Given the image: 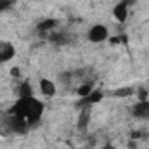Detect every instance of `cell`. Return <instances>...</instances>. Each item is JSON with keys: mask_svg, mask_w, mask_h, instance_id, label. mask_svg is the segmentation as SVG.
<instances>
[{"mask_svg": "<svg viewBox=\"0 0 149 149\" xmlns=\"http://www.w3.org/2000/svg\"><path fill=\"white\" fill-rule=\"evenodd\" d=\"M10 76H12V78H19V76H21V70H19L17 66H14V68L10 70Z\"/></svg>", "mask_w": 149, "mask_h": 149, "instance_id": "cell-15", "label": "cell"}, {"mask_svg": "<svg viewBox=\"0 0 149 149\" xmlns=\"http://www.w3.org/2000/svg\"><path fill=\"white\" fill-rule=\"evenodd\" d=\"M101 99H102V92L94 88V90H92V92H90L87 97H83V99L78 102V106H90V104H95V102H99Z\"/></svg>", "mask_w": 149, "mask_h": 149, "instance_id": "cell-7", "label": "cell"}, {"mask_svg": "<svg viewBox=\"0 0 149 149\" xmlns=\"http://www.w3.org/2000/svg\"><path fill=\"white\" fill-rule=\"evenodd\" d=\"M56 26H57V21L50 17V19H43V21H40V23L37 24V30L40 31V33H49V31L54 30Z\"/></svg>", "mask_w": 149, "mask_h": 149, "instance_id": "cell-8", "label": "cell"}, {"mask_svg": "<svg viewBox=\"0 0 149 149\" xmlns=\"http://www.w3.org/2000/svg\"><path fill=\"white\" fill-rule=\"evenodd\" d=\"M121 2H123L127 7H130V5H135V3H137V0H121Z\"/></svg>", "mask_w": 149, "mask_h": 149, "instance_id": "cell-16", "label": "cell"}, {"mask_svg": "<svg viewBox=\"0 0 149 149\" xmlns=\"http://www.w3.org/2000/svg\"><path fill=\"white\" fill-rule=\"evenodd\" d=\"M33 95V88L28 81H23L19 85V97H31Z\"/></svg>", "mask_w": 149, "mask_h": 149, "instance_id": "cell-10", "label": "cell"}, {"mask_svg": "<svg viewBox=\"0 0 149 149\" xmlns=\"http://www.w3.org/2000/svg\"><path fill=\"white\" fill-rule=\"evenodd\" d=\"M134 94V88L132 87H120L116 90H113V95L114 97H130Z\"/></svg>", "mask_w": 149, "mask_h": 149, "instance_id": "cell-12", "label": "cell"}, {"mask_svg": "<svg viewBox=\"0 0 149 149\" xmlns=\"http://www.w3.org/2000/svg\"><path fill=\"white\" fill-rule=\"evenodd\" d=\"M92 90H94V83H83V85H80V87L76 88V94L83 99V97H87Z\"/></svg>", "mask_w": 149, "mask_h": 149, "instance_id": "cell-11", "label": "cell"}, {"mask_svg": "<svg viewBox=\"0 0 149 149\" xmlns=\"http://www.w3.org/2000/svg\"><path fill=\"white\" fill-rule=\"evenodd\" d=\"M12 3H14V0H0V10H7V9H10Z\"/></svg>", "mask_w": 149, "mask_h": 149, "instance_id": "cell-13", "label": "cell"}, {"mask_svg": "<svg viewBox=\"0 0 149 149\" xmlns=\"http://www.w3.org/2000/svg\"><path fill=\"white\" fill-rule=\"evenodd\" d=\"M40 92L45 95V97H54L57 88H56V83L49 78H42L40 80Z\"/></svg>", "mask_w": 149, "mask_h": 149, "instance_id": "cell-5", "label": "cell"}, {"mask_svg": "<svg viewBox=\"0 0 149 149\" xmlns=\"http://www.w3.org/2000/svg\"><path fill=\"white\" fill-rule=\"evenodd\" d=\"M102 149H116V148H114V146H111V144H106Z\"/></svg>", "mask_w": 149, "mask_h": 149, "instance_id": "cell-18", "label": "cell"}, {"mask_svg": "<svg viewBox=\"0 0 149 149\" xmlns=\"http://www.w3.org/2000/svg\"><path fill=\"white\" fill-rule=\"evenodd\" d=\"M137 97H139V101H148V90L139 88L137 90Z\"/></svg>", "mask_w": 149, "mask_h": 149, "instance_id": "cell-14", "label": "cell"}, {"mask_svg": "<svg viewBox=\"0 0 149 149\" xmlns=\"http://www.w3.org/2000/svg\"><path fill=\"white\" fill-rule=\"evenodd\" d=\"M10 114L24 118L28 121V125H31V123H37L38 120L42 118V114H43V104L38 99H35L33 95L31 97H19L17 102L12 106Z\"/></svg>", "mask_w": 149, "mask_h": 149, "instance_id": "cell-1", "label": "cell"}, {"mask_svg": "<svg viewBox=\"0 0 149 149\" xmlns=\"http://www.w3.org/2000/svg\"><path fill=\"white\" fill-rule=\"evenodd\" d=\"M88 120H90V113H88V108H85L83 111L80 113V120H78L80 130H85V128L88 127Z\"/></svg>", "mask_w": 149, "mask_h": 149, "instance_id": "cell-9", "label": "cell"}, {"mask_svg": "<svg viewBox=\"0 0 149 149\" xmlns=\"http://www.w3.org/2000/svg\"><path fill=\"white\" fill-rule=\"evenodd\" d=\"M113 16H114V19H116L118 23H125L127 17H128V7H127L123 2H118V3L114 5V9H113Z\"/></svg>", "mask_w": 149, "mask_h": 149, "instance_id": "cell-6", "label": "cell"}, {"mask_svg": "<svg viewBox=\"0 0 149 149\" xmlns=\"http://www.w3.org/2000/svg\"><path fill=\"white\" fill-rule=\"evenodd\" d=\"M16 56V49L9 42H0V63H7Z\"/></svg>", "mask_w": 149, "mask_h": 149, "instance_id": "cell-3", "label": "cell"}, {"mask_svg": "<svg viewBox=\"0 0 149 149\" xmlns=\"http://www.w3.org/2000/svg\"><path fill=\"white\" fill-rule=\"evenodd\" d=\"M132 114L139 120H148L149 118V101H139L134 108H132Z\"/></svg>", "mask_w": 149, "mask_h": 149, "instance_id": "cell-4", "label": "cell"}, {"mask_svg": "<svg viewBox=\"0 0 149 149\" xmlns=\"http://www.w3.org/2000/svg\"><path fill=\"white\" fill-rule=\"evenodd\" d=\"M128 148L130 149H137V142H135V141H130V142H128Z\"/></svg>", "mask_w": 149, "mask_h": 149, "instance_id": "cell-17", "label": "cell"}, {"mask_svg": "<svg viewBox=\"0 0 149 149\" xmlns=\"http://www.w3.org/2000/svg\"><path fill=\"white\" fill-rule=\"evenodd\" d=\"M87 37H88V40H90L92 43H102V42L108 40L109 31H108V28H106L104 24H95V26H92V28L88 30Z\"/></svg>", "mask_w": 149, "mask_h": 149, "instance_id": "cell-2", "label": "cell"}]
</instances>
